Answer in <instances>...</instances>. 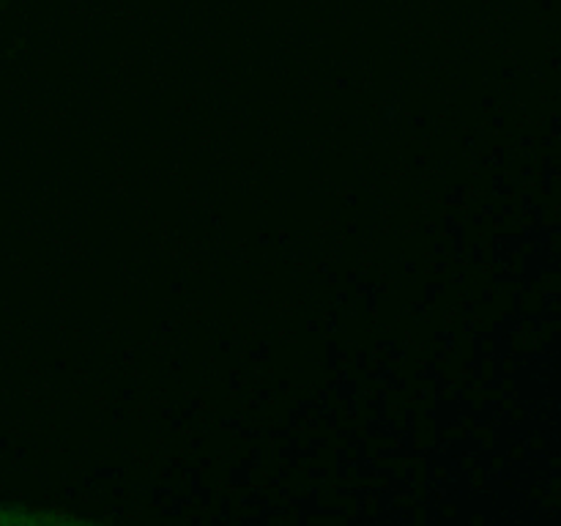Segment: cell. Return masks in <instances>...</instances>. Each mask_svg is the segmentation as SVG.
<instances>
[{
  "label": "cell",
  "instance_id": "1",
  "mask_svg": "<svg viewBox=\"0 0 561 526\" xmlns=\"http://www.w3.org/2000/svg\"><path fill=\"white\" fill-rule=\"evenodd\" d=\"M0 526H104L99 521L82 515L64 513V510H36V507H3L0 504Z\"/></svg>",
  "mask_w": 561,
  "mask_h": 526
}]
</instances>
